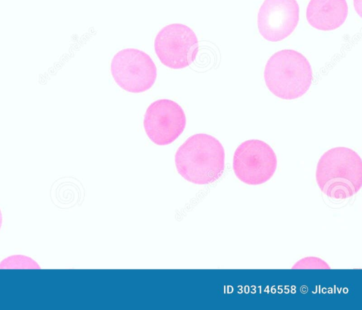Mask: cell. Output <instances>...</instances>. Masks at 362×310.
<instances>
[{
    "label": "cell",
    "mask_w": 362,
    "mask_h": 310,
    "mask_svg": "<svg viewBox=\"0 0 362 310\" xmlns=\"http://www.w3.org/2000/svg\"><path fill=\"white\" fill-rule=\"evenodd\" d=\"M178 173L186 180L198 185L215 182L225 168V151L214 137L199 133L188 137L175 155Z\"/></svg>",
    "instance_id": "cell-1"
},
{
    "label": "cell",
    "mask_w": 362,
    "mask_h": 310,
    "mask_svg": "<svg viewBox=\"0 0 362 310\" xmlns=\"http://www.w3.org/2000/svg\"><path fill=\"white\" fill-rule=\"evenodd\" d=\"M186 122L182 107L166 98L151 103L144 117V127L148 137L160 146L173 142L183 132Z\"/></svg>",
    "instance_id": "cell-7"
},
{
    "label": "cell",
    "mask_w": 362,
    "mask_h": 310,
    "mask_svg": "<svg viewBox=\"0 0 362 310\" xmlns=\"http://www.w3.org/2000/svg\"><path fill=\"white\" fill-rule=\"evenodd\" d=\"M154 50L163 65L180 69L194 62L199 51V42L195 33L189 26L171 23L157 33Z\"/></svg>",
    "instance_id": "cell-6"
},
{
    "label": "cell",
    "mask_w": 362,
    "mask_h": 310,
    "mask_svg": "<svg viewBox=\"0 0 362 310\" xmlns=\"http://www.w3.org/2000/svg\"><path fill=\"white\" fill-rule=\"evenodd\" d=\"M264 79L278 98L293 100L303 96L312 84L313 70L307 58L293 50L275 52L268 59Z\"/></svg>",
    "instance_id": "cell-3"
},
{
    "label": "cell",
    "mask_w": 362,
    "mask_h": 310,
    "mask_svg": "<svg viewBox=\"0 0 362 310\" xmlns=\"http://www.w3.org/2000/svg\"><path fill=\"white\" fill-rule=\"evenodd\" d=\"M348 11L346 0H310L306 9V19L317 30H332L345 22Z\"/></svg>",
    "instance_id": "cell-9"
},
{
    "label": "cell",
    "mask_w": 362,
    "mask_h": 310,
    "mask_svg": "<svg viewBox=\"0 0 362 310\" xmlns=\"http://www.w3.org/2000/svg\"><path fill=\"white\" fill-rule=\"evenodd\" d=\"M298 20L296 0H264L258 12L257 27L265 40L278 42L293 32Z\"/></svg>",
    "instance_id": "cell-8"
},
{
    "label": "cell",
    "mask_w": 362,
    "mask_h": 310,
    "mask_svg": "<svg viewBox=\"0 0 362 310\" xmlns=\"http://www.w3.org/2000/svg\"><path fill=\"white\" fill-rule=\"evenodd\" d=\"M110 71L116 84L130 93L148 91L157 78V68L151 57L134 48L117 52L112 59Z\"/></svg>",
    "instance_id": "cell-4"
},
{
    "label": "cell",
    "mask_w": 362,
    "mask_h": 310,
    "mask_svg": "<svg viewBox=\"0 0 362 310\" xmlns=\"http://www.w3.org/2000/svg\"><path fill=\"white\" fill-rule=\"evenodd\" d=\"M277 158L272 148L259 139H249L235 149L233 169L243 183L257 185L266 183L274 174Z\"/></svg>",
    "instance_id": "cell-5"
},
{
    "label": "cell",
    "mask_w": 362,
    "mask_h": 310,
    "mask_svg": "<svg viewBox=\"0 0 362 310\" xmlns=\"http://www.w3.org/2000/svg\"><path fill=\"white\" fill-rule=\"evenodd\" d=\"M1 225H2V214H1V209H0V229L1 227Z\"/></svg>",
    "instance_id": "cell-13"
},
{
    "label": "cell",
    "mask_w": 362,
    "mask_h": 310,
    "mask_svg": "<svg viewBox=\"0 0 362 310\" xmlns=\"http://www.w3.org/2000/svg\"><path fill=\"white\" fill-rule=\"evenodd\" d=\"M1 269L32 268L40 269V266L32 258L21 255L9 256L0 263Z\"/></svg>",
    "instance_id": "cell-10"
},
{
    "label": "cell",
    "mask_w": 362,
    "mask_h": 310,
    "mask_svg": "<svg viewBox=\"0 0 362 310\" xmlns=\"http://www.w3.org/2000/svg\"><path fill=\"white\" fill-rule=\"evenodd\" d=\"M354 4L356 11L361 16V0H354Z\"/></svg>",
    "instance_id": "cell-12"
},
{
    "label": "cell",
    "mask_w": 362,
    "mask_h": 310,
    "mask_svg": "<svg viewBox=\"0 0 362 310\" xmlns=\"http://www.w3.org/2000/svg\"><path fill=\"white\" fill-rule=\"evenodd\" d=\"M315 179L321 191L329 198H349L362 186L361 159L347 147L330 149L317 162Z\"/></svg>",
    "instance_id": "cell-2"
},
{
    "label": "cell",
    "mask_w": 362,
    "mask_h": 310,
    "mask_svg": "<svg viewBox=\"0 0 362 310\" xmlns=\"http://www.w3.org/2000/svg\"><path fill=\"white\" fill-rule=\"evenodd\" d=\"M293 269H329V265L323 260L317 257H306L299 260L292 267Z\"/></svg>",
    "instance_id": "cell-11"
}]
</instances>
